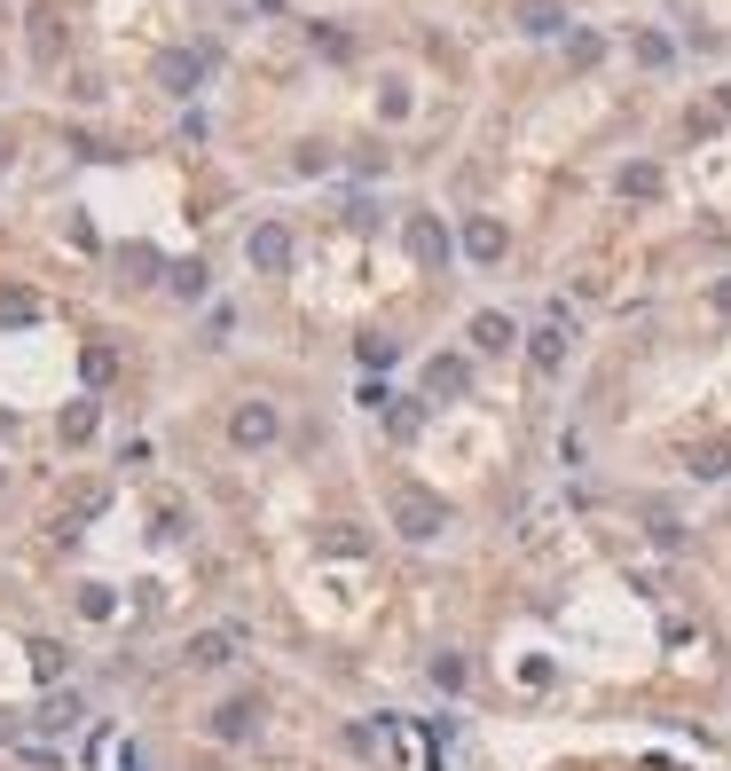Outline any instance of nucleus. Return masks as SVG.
<instances>
[{"label":"nucleus","mask_w":731,"mask_h":771,"mask_svg":"<svg viewBox=\"0 0 731 771\" xmlns=\"http://www.w3.org/2000/svg\"><path fill=\"white\" fill-rule=\"evenodd\" d=\"M394 528H402V536H409V544H433V536H440V528H448V504H440V496H425V488H409V480H402V488H394Z\"/></svg>","instance_id":"obj_1"},{"label":"nucleus","mask_w":731,"mask_h":771,"mask_svg":"<svg viewBox=\"0 0 731 771\" xmlns=\"http://www.w3.org/2000/svg\"><path fill=\"white\" fill-rule=\"evenodd\" d=\"M244 261H252L260 276H284V268H292V229H284V221H260V229L244 236Z\"/></svg>","instance_id":"obj_2"},{"label":"nucleus","mask_w":731,"mask_h":771,"mask_svg":"<svg viewBox=\"0 0 731 771\" xmlns=\"http://www.w3.org/2000/svg\"><path fill=\"white\" fill-rule=\"evenodd\" d=\"M402 244H409V261H417V268H448V229H440L433 213H409Z\"/></svg>","instance_id":"obj_3"},{"label":"nucleus","mask_w":731,"mask_h":771,"mask_svg":"<svg viewBox=\"0 0 731 771\" xmlns=\"http://www.w3.org/2000/svg\"><path fill=\"white\" fill-rule=\"evenodd\" d=\"M511 24H519L527 40H551V32H567V0H519Z\"/></svg>","instance_id":"obj_4"},{"label":"nucleus","mask_w":731,"mask_h":771,"mask_svg":"<svg viewBox=\"0 0 731 771\" xmlns=\"http://www.w3.org/2000/svg\"><path fill=\"white\" fill-rule=\"evenodd\" d=\"M229 434H236V449H267V442H276V409H267V402H244V409L229 417Z\"/></svg>","instance_id":"obj_5"},{"label":"nucleus","mask_w":731,"mask_h":771,"mask_svg":"<svg viewBox=\"0 0 731 771\" xmlns=\"http://www.w3.org/2000/svg\"><path fill=\"white\" fill-rule=\"evenodd\" d=\"M205 79V55L197 48H173V55H158V88H173V95H190Z\"/></svg>","instance_id":"obj_6"},{"label":"nucleus","mask_w":731,"mask_h":771,"mask_svg":"<svg viewBox=\"0 0 731 771\" xmlns=\"http://www.w3.org/2000/svg\"><path fill=\"white\" fill-rule=\"evenodd\" d=\"M504 244H511V236H504V221H488V213H473V221H465V252H473L480 268H496V261H504Z\"/></svg>","instance_id":"obj_7"},{"label":"nucleus","mask_w":731,"mask_h":771,"mask_svg":"<svg viewBox=\"0 0 731 771\" xmlns=\"http://www.w3.org/2000/svg\"><path fill=\"white\" fill-rule=\"evenodd\" d=\"M527 355H535V371H559V363H567V323H542V331L527 338Z\"/></svg>","instance_id":"obj_8"},{"label":"nucleus","mask_w":731,"mask_h":771,"mask_svg":"<svg viewBox=\"0 0 731 771\" xmlns=\"http://www.w3.org/2000/svg\"><path fill=\"white\" fill-rule=\"evenodd\" d=\"M465 386H473V363H456V355L425 363V394H465Z\"/></svg>","instance_id":"obj_9"},{"label":"nucleus","mask_w":731,"mask_h":771,"mask_svg":"<svg viewBox=\"0 0 731 771\" xmlns=\"http://www.w3.org/2000/svg\"><path fill=\"white\" fill-rule=\"evenodd\" d=\"M190 661L197 669H221V661H236V638L229 630H205V638H190Z\"/></svg>","instance_id":"obj_10"},{"label":"nucleus","mask_w":731,"mask_h":771,"mask_svg":"<svg viewBox=\"0 0 731 771\" xmlns=\"http://www.w3.org/2000/svg\"><path fill=\"white\" fill-rule=\"evenodd\" d=\"M511 338H519V331H511V315H473V347H488V355H504Z\"/></svg>","instance_id":"obj_11"},{"label":"nucleus","mask_w":731,"mask_h":771,"mask_svg":"<svg viewBox=\"0 0 731 771\" xmlns=\"http://www.w3.org/2000/svg\"><path fill=\"white\" fill-rule=\"evenodd\" d=\"M252 732V701H229V709H213V740H244Z\"/></svg>","instance_id":"obj_12"},{"label":"nucleus","mask_w":731,"mask_h":771,"mask_svg":"<svg viewBox=\"0 0 731 771\" xmlns=\"http://www.w3.org/2000/svg\"><path fill=\"white\" fill-rule=\"evenodd\" d=\"M621 197H661V165H621Z\"/></svg>","instance_id":"obj_13"},{"label":"nucleus","mask_w":731,"mask_h":771,"mask_svg":"<svg viewBox=\"0 0 731 771\" xmlns=\"http://www.w3.org/2000/svg\"><path fill=\"white\" fill-rule=\"evenodd\" d=\"M63 442H71V449L95 442V402H71V409H63Z\"/></svg>","instance_id":"obj_14"},{"label":"nucleus","mask_w":731,"mask_h":771,"mask_svg":"<svg viewBox=\"0 0 731 771\" xmlns=\"http://www.w3.org/2000/svg\"><path fill=\"white\" fill-rule=\"evenodd\" d=\"M32 55L55 63V17H48V9H32Z\"/></svg>","instance_id":"obj_15"},{"label":"nucleus","mask_w":731,"mask_h":771,"mask_svg":"<svg viewBox=\"0 0 731 771\" xmlns=\"http://www.w3.org/2000/svg\"><path fill=\"white\" fill-rule=\"evenodd\" d=\"M669 55H677V48H669V32H637V63H653V71H661Z\"/></svg>","instance_id":"obj_16"},{"label":"nucleus","mask_w":731,"mask_h":771,"mask_svg":"<svg viewBox=\"0 0 731 771\" xmlns=\"http://www.w3.org/2000/svg\"><path fill=\"white\" fill-rule=\"evenodd\" d=\"M692 473H700V480H723V473H731V449H723V442H715V449H700V457H692Z\"/></svg>","instance_id":"obj_17"},{"label":"nucleus","mask_w":731,"mask_h":771,"mask_svg":"<svg viewBox=\"0 0 731 771\" xmlns=\"http://www.w3.org/2000/svg\"><path fill=\"white\" fill-rule=\"evenodd\" d=\"M433 684H440V693H456V684H465V653H440V661H433Z\"/></svg>","instance_id":"obj_18"},{"label":"nucleus","mask_w":731,"mask_h":771,"mask_svg":"<svg viewBox=\"0 0 731 771\" xmlns=\"http://www.w3.org/2000/svg\"><path fill=\"white\" fill-rule=\"evenodd\" d=\"M173 292H181V300H205V268H197V261L173 268Z\"/></svg>","instance_id":"obj_19"},{"label":"nucleus","mask_w":731,"mask_h":771,"mask_svg":"<svg viewBox=\"0 0 731 771\" xmlns=\"http://www.w3.org/2000/svg\"><path fill=\"white\" fill-rule=\"evenodd\" d=\"M402 347H394V338H362V363H370V371H386Z\"/></svg>","instance_id":"obj_20"},{"label":"nucleus","mask_w":731,"mask_h":771,"mask_svg":"<svg viewBox=\"0 0 731 771\" xmlns=\"http://www.w3.org/2000/svg\"><path fill=\"white\" fill-rule=\"evenodd\" d=\"M567 55H575V63H598V55H606V40H598V32H575V40H567Z\"/></svg>","instance_id":"obj_21"},{"label":"nucleus","mask_w":731,"mask_h":771,"mask_svg":"<svg viewBox=\"0 0 731 771\" xmlns=\"http://www.w3.org/2000/svg\"><path fill=\"white\" fill-rule=\"evenodd\" d=\"M715 315H723V323H731V276H723V284H715Z\"/></svg>","instance_id":"obj_22"},{"label":"nucleus","mask_w":731,"mask_h":771,"mask_svg":"<svg viewBox=\"0 0 731 771\" xmlns=\"http://www.w3.org/2000/svg\"><path fill=\"white\" fill-rule=\"evenodd\" d=\"M715 103H723V119H731V88H723V95H715Z\"/></svg>","instance_id":"obj_23"}]
</instances>
